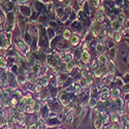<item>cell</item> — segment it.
<instances>
[{
  "instance_id": "obj_29",
  "label": "cell",
  "mask_w": 129,
  "mask_h": 129,
  "mask_svg": "<svg viewBox=\"0 0 129 129\" xmlns=\"http://www.w3.org/2000/svg\"><path fill=\"white\" fill-rule=\"evenodd\" d=\"M41 84H40V82H39V80L36 82V85H35V91L36 92H40L41 91Z\"/></svg>"
},
{
  "instance_id": "obj_11",
  "label": "cell",
  "mask_w": 129,
  "mask_h": 129,
  "mask_svg": "<svg viewBox=\"0 0 129 129\" xmlns=\"http://www.w3.org/2000/svg\"><path fill=\"white\" fill-rule=\"evenodd\" d=\"M120 93H121V91H120L119 88H114V89L112 90V97H113L114 99L120 97Z\"/></svg>"
},
{
  "instance_id": "obj_39",
  "label": "cell",
  "mask_w": 129,
  "mask_h": 129,
  "mask_svg": "<svg viewBox=\"0 0 129 129\" xmlns=\"http://www.w3.org/2000/svg\"><path fill=\"white\" fill-rule=\"evenodd\" d=\"M97 51L102 53V52H103V46H102V45H98V46H97Z\"/></svg>"
},
{
  "instance_id": "obj_45",
  "label": "cell",
  "mask_w": 129,
  "mask_h": 129,
  "mask_svg": "<svg viewBox=\"0 0 129 129\" xmlns=\"http://www.w3.org/2000/svg\"><path fill=\"white\" fill-rule=\"evenodd\" d=\"M78 1H79L80 3H83V2H84V0H78Z\"/></svg>"
},
{
  "instance_id": "obj_4",
  "label": "cell",
  "mask_w": 129,
  "mask_h": 129,
  "mask_svg": "<svg viewBox=\"0 0 129 129\" xmlns=\"http://www.w3.org/2000/svg\"><path fill=\"white\" fill-rule=\"evenodd\" d=\"M111 26H112V29L114 30V32H119L120 30H121V27H122V24L118 21L117 19H115L113 22H112V24H111Z\"/></svg>"
},
{
  "instance_id": "obj_42",
  "label": "cell",
  "mask_w": 129,
  "mask_h": 129,
  "mask_svg": "<svg viewBox=\"0 0 129 129\" xmlns=\"http://www.w3.org/2000/svg\"><path fill=\"white\" fill-rule=\"evenodd\" d=\"M29 129H37V126L36 125H31Z\"/></svg>"
},
{
  "instance_id": "obj_16",
  "label": "cell",
  "mask_w": 129,
  "mask_h": 129,
  "mask_svg": "<svg viewBox=\"0 0 129 129\" xmlns=\"http://www.w3.org/2000/svg\"><path fill=\"white\" fill-rule=\"evenodd\" d=\"M72 59H73V56L71 55L70 53H67V54H65V56H64V63L65 64H67V63H70L71 61H72Z\"/></svg>"
},
{
  "instance_id": "obj_23",
  "label": "cell",
  "mask_w": 129,
  "mask_h": 129,
  "mask_svg": "<svg viewBox=\"0 0 129 129\" xmlns=\"http://www.w3.org/2000/svg\"><path fill=\"white\" fill-rule=\"evenodd\" d=\"M15 6H14V3L13 2H6V3H4V8L7 10V12H8V10H12L13 8H14Z\"/></svg>"
},
{
  "instance_id": "obj_3",
  "label": "cell",
  "mask_w": 129,
  "mask_h": 129,
  "mask_svg": "<svg viewBox=\"0 0 129 129\" xmlns=\"http://www.w3.org/2000/svg\"><path fill=\"white\" fill-rule=\"evenodd\" d=\"M17 48H18V50H19L21 53H23V54H25V53L28 51L27 45L25 44L24 41H22V40H19V41L17 42Z\"/></svg>"
},
{
  "instance_id": "obj_9",
  "label": "cell",
  "mask_w": 129,
  "mask_h": 129,
  "mask_svg": "<svg viewBox=\"0 0 129 129\" xmlns=\"http://www.w3.org/2000/svg\"><path fill=\"white\" fill-rule=\"evenodd\" d=\"M6 18H7V23L14 25V23H15V15H14V13H12V12L7 13Z\"/></svg>"
},
{
  "instance_id": "obj_38",
  "label": "cell",
  "mask_w": 129,
  "mask_h": 129,
  "mask_svg": "<svg viewBox=\"0 0 129 129\" xmlns=\"http://www.w3.org/2000/svg\"><path fill=\"white\" fill-rule=\"evenodd\" d=\"M124 129H129V120H126L124 123Z\"/></svg>"
},
{
  "instance_id": "obj_37",
  "label": "cell",
  "mask_w": 129,
  "mask_h": 129,
  "mask_svg": "<svg viewBox=\"0 0 129 129\" xmlns=\"http://www.w3.org/2000/svg\"><path fill=\"white\" fill-rule=\"evenodd\" d=\"M25 37H26V42H27V44H30V42H31L30 36H29V35H28V34L26 33V34H25V36H24V38H25Z\"/></svg>"
},
{
  "instance_id": "obj_32",
  "label": "cell",
  "mask_w": 129,
  "mask_h": 129,
  "mask_svg": "<svg viewBox=\"0 0 129 129\" xmlns=\"http://www.w3.org/2000/svg\"><path fill=\"white\" fill-rule=\"evenodd\" d=\"M123 26H124V29L125 30H129V20H126L125 22L123 23Z\"/></svg>"
},
{
  "instance_id": "obj_27",
  "label": "cell",
  "mask_w": 129,
  "mask_h": 129,
  "mask_svg": "<svg viewBox=\"0 0 129 129\" xmlns=\"http://www.w3.org/2000/svg\"><path fill=\"white\" fill-rule=\"evenodd\" d=\"M65 65H66V70L67 71H72V69L74 68V64L72 62L67 63V64H65Z\"/></svg>"
},
{
  "instance_id": "obj_22",
  "label": "cell",
  "mask_w": 129,
  "mask_h": 129,
  "mask_svg": "<svg viewBox=\"0 0 129 129\" xmlns=\"http://www.w3.org/2000/svg\"><path fill=\"white\" fill-rule=\"evenodd\" d=\"M7 67V62L3 57H0V68H6Z\"/></svg>"
},
{
  "instance_id": "obj_43",
  "label": "cell",
  "mask_w": 129,
  "mask_h": 129,
  "mask_svg": "<svg viewBox=\"0 0 129 129\" xmlns=\"http://www.w3.org/2000/svg\"><path fill=\"white\" fill-rule=\"evenodd\" d=\"M19 2H21V3H23V2H26V1H28V0H18Z\"/></svg>"
},
{
  "instance_id": "obj_49",
  "label": "cell",
  "mask_w": 129,
  "mask_h": 129,
  "mask_svg": "<svg viewBox=\"0 0 129 129\" xmlns=\"http://www.w3.org/2000/svg\"><path fill=\"white\" fill-rule=\"evenodd\" d=\"M89 1H92V0H89Z\"/></svg>"
},
{
  "instance_id": "obj_1",
  "label": "cell",
  "mask_w": 129,
  "mask_h": 129,
  "mask_svg": "<svg viewBox=\"0 0 129 129\" xmlns=\"http://www.w3.org/2000/svg\"><path fill=\"white\" fill-rule=\"evenodd\" d=\"M59 99H60V102H61V103H62L64 106H68V105H69L70 98L68 97V95H67L65 92H62V93H60Z\"/></svg>"
},
{
  "instance_id": "obj_47",
  "label": "cell",
  "mask_w": 129,
  "mask_h": 129,
  "mask_svg": "<svg viewBox=\"0 0 129 129\" xmlns=\"http://www.w3.org/2000/svg\"><path fill=\"white\" fill-rule=\"evenodd\" d=\"M127 109L129 110V102H128V104H127Z\"/></svg>"
},
{
  "instance_id": "obj_17",
  "label": "cell",
  "mask_w": 129,
  "mask_h": 129,
  "mask_svg": "<svg viewBox=\"0 0 129 129\" xmlns=\"http://www.w3.org/2000/svg\"><path fill=\"white\" fill-rule=\"evenodd\" d=\"M94 70V76L96 77V78H99V77H101V74H102V68L101 67H99V66H97L96 68H94L93 69Z\"/></svg>"
},
{
  "instance_id": "obj_19",
  "label": "cell",
  "mask_w": 129,
  "mask_h": 129,
  "mask_svg": "<svg viewBox=\"0 0 129 129\" xmlns=\"http://www.w3.org/2000/svg\"><path fill=\"white\" fill-rule=\"evenodd\" d=\"M112 38L114 39V41L119 42V41L121 40V34H120V32H114Z\"/></svg>"
},
{
  "instance_id": "obj_21",
  "label": "cell",
  "mask_w": 129,
  "mask_h": 129,
  "mask_svg": "<svg viewBox=\"0 0 129 129\" xmlns=\"http://www.w3.org/2000/svg\"><path fill=\"white\" fill-rule=\"evenodd\" d=\"M109 97H110V92H102L100 95V100L105 101V100L109 99Z\"/></svg>"
},
{
  "instance_id": "obj_34",
  "label": "cell",
  "mask_w": 129,
  "mask_h": 129,
  "mask_svg": "<svg viewBox=\"0 0 129 129\" xmlns=\"http://www.w3.org/2000/svg\"><path fill=\"white\" fill-rule=\"evenodd\" d=\"M57 13H58V14H57V16H59V17L61 18V17L63 16V8H61V7H59V8L57 9Z\"/></svg>"
},
{
  "instance_id": "obj_15",
  "label": "cell",
  "mask_w": 129,
  "mask_h": 129,
  "mask_svg": "<svg viewBox=\"0 0 129 129\" xmlns=\"http://www.w3.org/2000/svg\"><path fill=\"white\" fill-rule=\"evenodd\" d=\"M70 37H71L70 30L69 29H64V31H63V38L65 40H68V39H70Z\"/></svg>"
},
{
  "instance_id": "obj_48",
  "label": "cell",
  "mask_w": 129,
  "mask_h": 129,
  "mask_svg": "<svg viewBox=\"0 0 129 129\" xmlns=\"http://www.w3.org/2000/svg\"><path fill=\"white\" fill-rule=\"evenodd\" d=\"M58 1H61L62 2V1H64V0H58Z\"/></svg>"
},
{
  "instance_id": "obj_28",
  "label": "cell",
  "mask_w": 129,
  "mask_h": 129,
  "mask_svg": "<svg viewBox=\"0 0 129 129\" xmlns=\"http://www.w3.org/2000/svg\"><path fill=\"white\" fill-rule=\"evenodd\" d=\"M18 82H19L20 84L24 85V84L26 83V78H25L24 76H19V77H18Z\"/></svg>"
},
{
  "instance_id": "obj_10",
  "label": "cell",
  "mask_w": 129,
  "mask_h": 129,
  "mask_svg": "<svg viewBox=\"0 0 129 129\" xmlns=\"http://www.w3.org/2000/svg\"><path fill=\"white\" fill-rule=\"evenodd\" d=\"M32 73H33V76H38V73H39V71L41 70V66L39 65V64H34L33 65V67H32Z\"/></svg>"
},
{
  "instance_id": "obj_6",
  "label": "cell",
  "mask_w": 129,
  "mask_h": 129,
  "mask_svg": "<svg viewBox=\"0 0 129 129\" xmlns=\"http://www.w3.org/2000/svg\"><path fill=\"white\" fill-rule=\"evenodd\" d=\"M98 61H99V63L101 64V65H103V66H106L107 65V57L105 56V55H103V54H101V55H99L98 56Z\"/></svg>"
},
{
  "instance_id": "obj_12",
  "label": "cell",
  "mask_w": 129,
  "mask_h": 129,
  "mask_svg": "<svg viewBox=\"0 0 129 129\" xmlns=\"http://www.w3.org/2000/svg\"><path fill=\"white\" fill-rule=\"evenodd\" d=\"M94 126H95L96 129H102L103 128V121L101 119H96L95 123H94Z\"/></svg>"
},
{
  "instance_id": "obj_18",
  "label": "cell",
  "mask_w": 129,
  "mask_h": 129,
  "mask_svg": "<svg viewBox=\"0 0 129 129\" xmlns=\"http://www.w3.org/2000/svg\"><path fill=\"white\" fill-rule=\"evenodd\" d=\"M103 21H104L103 13H98L97 16H96V22H97L98 24H101V23H103Z\"/></svg>"
},
{
  "instance_id": "obj_13",
  "label": "cell",
  "mask_w": 129,
  "mask_h": 129,
  "mask_svg": "<svg viewBox=\"0 0 129 129\" xmlns=\"http://www.w3.org/2000/svg\"><path fill=\"white\" fill-rule=\"evenodd\" d=\"M39 82H40L41 86H44V87H47V86L49 85V83H50V80H49L48 77L45 76V77H42V78L39 79Z\"/></svg>"
},
{
  "instance_id": "obj_25",
  "label": "cell",
  "mask_w": 129,
  "mask_h": 129,
  "mask_svg": "<svg viewBox=\"0 0 129 129\" xmlns=\"http://www.w3.org/2000/svg\"><path fill=\"white\" fill-rule=\"evenodd\" d=\"M91 4L95 7V8H98L101 4H100V0H92L91 1Z\"/></svg>"
},
{
  "instance_id": "obj_26",
  "label": "cell",
  "mask_w": 129,
  "mask_h": 129,
  "mask_svg": "<svg viewBox=\"0 0 129 129\" xmlns=\"http://www.w3.org/2000/svg\"><path fill=\"white\" fill-rule=\"evenodd\" d=\"M96 104H97V101H96L95 98H91L90 101H89V106L91 107V109H93V107L96 106Z\"/></svg>"
},
{
  "instance_id": "obj_14",
  "label": "cell",
  "mask_w": 129,
  "mask_h": 129,
  "mask_svg": "<svg viewBox=\"0 0 129 129\" xmlns=\"http://www.w3.org/2000/svg\"><path fill=\"white\" fill-rule=\"evenodd\" d=\"M115 101H116V104H117V106L119 107V109H124V100L121 97L116 98Z\"/></svg>"
},
{
  "instance_id": "obj_31",
  "label": "cell",
  "mask_w": 129,
  "mask_h": 129,
  "mask_svg": "<svg viewBox=\"0 0 129 129\" xmlns=\"http://www.w3.org/2000/svg\"><path fill=\"white\" fill-rule=\"evenodd\" d=\"M72 119H73V115H72V114L68 115V116H67V118H66V123H68V124H71V122H72Z\"/></svg>"
},
{
  "instance_id": "obj_33",
  "label": "cell",
  "mask_w": 129,
  "mask_h": 129,
  "mask_svg": "<svg viewBox=\"0 0 129 129\" xmlns=\"http://www.w3.org/2000/svg\"><path fill=\"white\" fill-rule=\"evenodd\" d=\"M110 120H111V118H110V116L109 115H104V118H103V122H105V123H109L110 122Z\"/></svg>"
},
{
  "instance_id": "obj_24",
  "label": "cell",
  "mask_w": 129,
  "mask_h": 129,
  "mask_svg": "<svg viewBox=\"0 0 129 129\" xmlns=\"http://www.w3.org/2000/svg\"><path fill=\"white\" fill-rule=\"evenodd\" d=\"M82 86H81V84H79V83H77L76 85H74V93H76L77 95L82 91Z\"/></svg>"
},
{
  "instance_id": "obj_36",
  "label": "cell",
  "mask_w": 129,
  "mask_h": 129,
  "mask_svg": "<svg viewBox=\"0 0 129 129\" xmlns=\"http://www.w3.org/2000/svg\"><path fill=\"white\" fill-rule=\"evenodd\" d=\"M48 10H49L50 13H52V14L54 13V7H53V4H49V5H48Z\"/></svg>"
},
{
  "instance_id": "obj_35",
  "label": "cell",
  "mask_w": 129,
  "mask_h": 129,
  "mask_svg": "<svg viewBox=\"0 0 129 129\" xmlns=\"http://www.w3.org/2000/svg\"><path fill=\"white\" fill-rule=\"evenodd\" d=\"M115 51H116V49H112V50H111V53H110V55H111L110 57H111L113 60H114L115 57H116V56H115Z\"/></svg>"
},
{
  "instance_id": "obj_40",
  "label": "cell",
  "mask_w": 129,
  "mask_h": 129,
  "mask_svg": "<svg viewBox=\"0 0 129 129\" xmlns=\"http://www.w3.org/2000/svg\"><path fill=\"white\" fill-rule=\"evenodd\" d=\"M12 105H13V106H16V105H17V99H16V98H13V99H12Z\"/></svg>"
},
{
  "instance_id": "obj_41",
  "label": "cell",
  "mask_w": 129,
  "mask_h": 129,
  "mask_svg": "<svg viewBox=\"0 0 129 129\" xmlns=\"http://www.w3.org/2000/svg\"><path fill=\"white\" fill-rule=\"evenodd\" d=\"M64 4H65L66 6H69V4H70V0H64Z\"/></svg>"
},
{
  "instance_id": "obj_8",
  "label": "cell",
  "mask_w": 129,
  "mask_h": 129,
  "mask_svg": "<svg viewBox=\"0 0 129 129\" xmlns=\"http://www.w3.org/2000/svg\"><path fill=\"white\" fill-rule=\"evenodd\" d=\"M20 10L24 16H30V7H28L26 5H22L20 7Z\"/></svg>"
},
{
  "instance_id": "obj_7",
  "label": "cell",
  "mask_w": 129,
  "mask_h": 129,
  "mask_svg": "<svg viewBox=\"0 0 129 129\" xmlns=\"http://www.w3.org/2000/svg\"><path fill=\"white\" fill-rule=\"evenodd\" d=\"M70 42H71V46H78L79 42H80V37L77 35V34H73L71 37H70Z\"/></svg>"
},
{
  "instance_id": "obj_46",
  "label": "cell",
  "mask_w": 129,
  "mask_h": 129,
  "mask_svg": "<svg viewBox=\"0 0 129 129\" xmlns=\"http://www.w3.org/2000/svg\"><path fill=\"white\" fill-rule=\"evenodd\" d=\"M104 129H112V128H111V127H107V126H106V127H105Z\"/></svg>"
},
{
  "instance_id": "obj_5",
  "label": "cell",
  "mask_w": 129,
  "mask_h": 129,
  "mask_svg": "<svg viewBox=\"0 0 129 129\" xmlns=\"http://www.w3.org/2000/svg\"><path fill=\"white\" fill-rule=\"evenodd\" d=\"M106 68H107V71H109V74L113 76V74L115 73V71H116V65H115V63L113 61L109 62V63H107V65H106Z\"/></svg>"
},
{
  "instance_id": "obj_44",
  "label": "cell",
  "mask_w": 129,
  "mask_h": 129,
  "mask_svg": "<svg viewBox=\"0 0 129 129\" xmlns=\"http://www.w3.org/2000/svg\"><path fill=\"white\" fill-rule=\"evenodd\" d=\"M116 129H122V127H121V126H119V125H118V127H117Z\"/></svg>"
},
{
  "instance_id": "obj_20",
  "label": "cell",
  "mask_w": 129,
  "mask_h": 129,
  "mask_svg": "<svg viewBox=\"0 0 129 129\" xmlns=\"http://www.w3.org/2000/svg\"><path fill=\"white\" fill-rule=\"evenodd\" d=\"M111 118H112V121L114 123H118L119 122V119H120V116H119V114H117V113H112Z\"/></svg>"
},
{
  "instance_id": "obj_2",
  "label": "cell",
  "mask_w": 129,
  "mask_h": 129,
  "mask_svg": "<svg viewBox=\"0 0 129 129\" xmlns=\"http://www.w3.org/2000/svg\"><path fill=\"white\" fill-rule=\"evenodd\" d=\"M81 59H82V62H83V63L88 64V63L91 61V54H90L87 50H84L83 53H82Z\"/></svg>"
},
{
  "instance_id": "obj_30",
  "label": "cell",
  "mask_w": 129,
  "mask_h": 129,
  "mask_svg": "<svg viewBox=\"0 0 129 129\" xmlns=\"http://www.w3.org/2000/svg\"><path fill=\"white\" fill-rule=\"evenodd\" d=\"M118 21L122 24V23H124L125 22V16H124V14H120L119 15V18H118Z\"/></svg>"
}]
</instances>
